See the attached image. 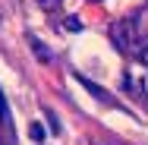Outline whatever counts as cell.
I'll use <instances>...</instances> for the list:
<instances>
[{
	"label": "cell",
	"instance_id": "1",
	"mask_svg": "<svg viewBox=\"0 0 148 145\" xmlns=\"http://www.w3.org/2000/svg\"><path fill=\"white\" fill-rule=\"evenodd\" d=\"M110 38H114V44H117L123 54H136V47L148 44V41H142V35L136 32V22H132V19L117 22V25H114V32H110Z\"/></svg>",
	"mask_w": 148,
	"mask_h": 145
},
{
	"label": "cell",
	"instance_id": "2",
	"mask_svg": "<svg viewBox=\"0 0 148 145\" xmlns=\"http://www.w3.org/2000/svg\"><path fill=\"white\" fill-rule=\"evenodd\" d=\"M29 44H32V54L41 60V63H51V60H54V54H51V51H47V47H44V44L35 38V35H29Z\"/></svg>",
	"mask_w": 148,
	"mask_h": 145
},
{
	"label": "cell",
	"instance_id": "3",
	"mask_svg": "<svg viewBox=\"0 0 148 145\" xmlns=\"http://www.w3.org/2000/svg\"><path fill=\"white\" fill-rule=\"evenodd\" d=\"M79 82H82V85L88 88V91H95V95H98V98H101V101H110V95H107V91H104V88H98V85H95V82H88V79H85V76H79Z\"/></svg>",
	"mask_w": 148,
	"mask_h": 145
},
{
	"label": "cell",
	"instance_id": "4",
	"mask_svg": "<svg viewBox=\"0 0 148 145\" xmlns=\"http://www.w3.org/2000/svg\"><path fill=\"white\" fill-rule=\"evenodd\" d=\"M29 136L35 139V142H44V126H41V123H32V126H29Z\"/></svg>",
	"mask_w": 148,
	"mask_h": 145
},
{
	"label": "cell",
	"instance_id": "5",
	"mask_svg": "<svg viewBox=\"0 0 148 145\" xmlns=\"http://www.w3.org/2000/svg\"><path fill=\"white\" fill-rule=\"evenodd\" d=\"M63 29H69V32H82V22H79L76 16H69V19L63 22Z\"/></svg>",
	"mask_w": 148,
	"mask_h": 145
},
{
	"label": "cell",
	"instance_id": "6",
	"mask_svg": "<svg viewBox=\"0 0 148 145\" xmlns=\"http://www.w3.org/2000/svg\"><path fill=\"white\" fill-rule=\"evenodd\" d=\"M35 3H38L41 10H57L60 6V0H35Z\"/></svg>",
	"mask_w": 148,
	"mask_h": 145
},
{
	"label": "cell",
	"instance_id": "7",
	"mask_svg": "<svg viewBox=\"0 0 148 145\" xmlns=\"http://www.w3.org/2000/svg\"><path fill=\"white\" fill-rule=\"evenodd\" d=\"M6 117H10V111H6V98H3V91H0V123H6Z\"/></svg>",
	"mask_w": 148,
	"mask_h": 145
},
{
	"label": "cell",
	"instance_id": "8",
	"mask_svg": "<svg viewBox=\"0 0 148 145\" xmlns=\"http://www.w3.org/2000/svg\"><path fill=\"white\" fill-rule=\"evenodd\" d=\"M47 120H51V133H60V123H57V117L47 111Z\"/></svg>",
	"mask_w": 148,
	"mask_h": 145
}]
</instances>
